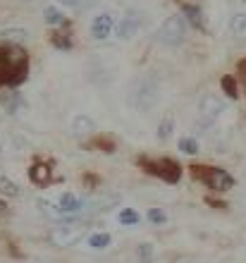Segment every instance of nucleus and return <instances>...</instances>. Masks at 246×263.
Returning <instances> with one entry per match:
<instances>
[{"label":"nucleus","mask_w":246,"mask_h":263,"mask_svg":"<svg viewBox=\"0 0 246 263\" xmlns=\"http://www.w3.org/2000/svg\"><path fill=\"white\" fill-rule=\"evenodd\" d=\"M158 98H160V84H158L156 77L146 74L134 84L129 101L139 112H148V110H153V105L158 103Z\"/></svg>","instance_id":"obj_1"},{"label":"nucleus","mask_w":246,"mask_h":263,"mask_svg":"<svg viewBox=\"0 0 246 263\" xmlns=\"http://www.w3.org/2000/svg\"><path fill=\"white\" fill-rule=\"evenodd\" d=\"M192 175L196 180H201L208 189L213 192H227L234 187V177L222 167H205V165H194Z\"/></svg>","instance_id":"obj_2"},{"label":"nucleus","mask_w":246,"mask_h":263,"mask_svg":"<svg viewBox=\"0 0 246 263\" xmlns=\"http://www.w3.org/2000/svg\"><path fill=\"white\" fill-rule=\"evenodd\" d=\"M156 39L165 46H179V43H184L186 39V22L182 14H172L167 20L158 27L156 31Z\"/></svg>","instance_id":"obj_3"},{"label":"nucleus","mask_w":246,"mask_h":263,"mask_svg":"<svg viewBox=\"0 0 246 263\" xmlns=\"http://www.w3.org/2000/svg\"><path fill=\"white\" fill-rule=\"evenodd\" d=\"M141 165L148 170L150 175H158V177H163L165 182H177L182 177V167L175 163V160H148V158H141Z\"/></svg>","instance_id":"obj_4"},{"label":"nucleus","mask_w":246,"mask_h":263,"mask_svg":"<svg viewBox=\"0 0 246 263\" xmlns=\"http://www.w3.org/2000/svg\"><path fill=\"white\" fill-rule=\"evenodd\" d=\"M139 27H141V14L137 10H127L115 24V36L120 41H129L139 34Z\"/></svg>","instance_id":"obj_5"},{"label":"nucleus","mask_w":246,"mask_h":263,"mask_svg":"<svg viewBox=\"0 0 246 263\" xmlns=\"http://www.w3.org/2000/svg\"><path fill=\"white\" fill-rule=\"evenodd\" d=\"M220 112H225V101L218 98L215 93H205L201 101H198V115L205 125L213 122L215 118H220Z\"/></svg>","instance_id":"obj_6"},{"label":"nucleus","mask_w":246,"mask_h":263,"mask_svg":"<svg viewBox=\"0 0 246 263\" xmlns=\"http://www.w3.org/2000/svg\"><path fill=\"white\" fill-rule=\"evenodd\" d=\"M84 228H77V225H60V228L50 230V242L55 247H72L82 239Z\"/></svg>","instance_id":"obj_7"},{"label":"nucleus","mask_w":246,"mask_h":263,"mask_svg":"<svg viewBox=\"0 0 246 263\" xmlns=\"http://www.w3.org/2000/svg\"><path fill=\"white\" fill-rule=\"evenodd\" d=\"M112 31H115V17H112V12H101L91 20V36L96 41L108 39Z\"/></svg>","instance_id":"obj_8"},{"label":"nucleus","mask_w":246,"mask_h":263,"mask_svg":"<svg viewBox=\"0 0 246 263\" xmlns=\"http://www.w3.org/2000/svg\"><path fill=\"white\" fill-rule=\"evenodd\" d=\"M74 137H91L96 132V122L89 118V115H74L72 118V125H69Z\"/></svg>","instance_id":"obj_9"},{"label":"nucleus","mask_w":246,"mask_h":263,"mask_svg":"<svg viewBox=\"0 0 246 263\" xmlns=\"http://www.w3.org/2000/svg\"><path fill=\"white\" fill-rule=\"evenodd\" d=\"M58 206L62 208V213L65 215H74V213H79V211H84L86 201L79 199V196L72 194V192H65V194L60 196V201H58Z\"/></svg>","instance_id":"obj_10"},{"label":"nucleus","mask_w":246,"mask_h":263,"mask_svg":"<svg viewBox=\"0 0 246 263\" xmlns=\"http://www.w3.org/2000/svg\"><path fill=\"white\" fill-rule=\"evenodd\" d=\"M112 244V237L108 235V232H91L89 237H86V247L93 251H105Z\"/></svg>","instance_id":"obj_11"},{"label":"nucleus","mask_w":246,"mask_h":263,"mask_svg":"<svg viewBox=\"0 0 246 263\" xmlns=\"http://www.w3.org/2000/svg\"><path fill=\"white\" fill-rule=\"evenodd\" d=\"M0 105L5 108L7 112H17L20 110V105H22V98H20V93H14V91H3L0 93Z\"/></svg>","instance_id":"obj_12"},{"label":"nucleus","mask_w":246,"mask_h":263,"mask_svg":"<svg viewBox=\"0 0 246 263\" xmlns=\"http://www.w3.org/2000/svg\"><path fill=\"white\" fill-rule=\"evenodd\" d=\"M29 177H31V182L34 184H48L50 182V170L46 165H34L31 170H29Z\"/></svg>","instance_id":"obj_13"},{"label":"nucleus","mask_w":246,"mask_h":263,"mask_svg":"<svg viewBox=\"0 0 246 263\" xmlns=\"http://www.w3.org/2000/svg\"><path fill=\"white\" fill-rule=\"evenodd\" d=\"M117 222L131 228V225H139V222H141V215H139L134 208H122V211L117 213Z\"/></svg>","instance_id":"obj_14"},{"label":"nucleus","mask_w":246,"mask_h":263,"mask_svg":"<svg viewBox=\"0 0 246 263\" xmlns=\"http://www.w3.org/2000/svg\"><path fill=\"white\" fill-rule=\"evenodd\" d=\"M230 31H232V36H246V12H237L230 20Z\"/></svg>","instance_id":"obj_15"},{"label":"nucleus","mask_w":246,"mask_h":263,"mask_svg":"<svg viewBox=\"0 0 246 263\" xmlns=\"http://www.w3.org/2000/svg\"><path fill=\"white\" fill-rule=\"evenodd\" d=\"M43 22L50 24V27H58V24L65 22V14H62L58 7H46V10H43Z\"/></svg>","instance_id":"obj_16"},{"label":"nucleus","mask_w":246,"mask_h":263,"mask_svg":"<svg viewBox=\"0 0 246 263\" xmlns=\"http://www.w3.org/2000/svg\"><path fill=\"white\" fill-rule=\"evenodd\" d=\"M58 3L65 7H72V10H86V7L98 5L101 0H58Z\"/></svg>","instance_id":"obj_17"},{"label":"nucleus","mask_w":246,"mask_h":263,"mask_svg":"<svg viewBox=\"0 0 246 263\" xmlns=\"http://www.w3.org/2000/svg\"><path fill=\"white\" fill-rule=\"evenodd\" d=\"M150 225H165L167 222V213H165L163 208H148V213H146Z\"/></svg>","instance_id":"obj_18"},{"label":"nucleus","mask_w":246,"mask_h":263,"mask_svg":"<svg viewBox=\"0 0 246 263\" xmlns=\"http://www.w3.org/2000/svg\"><path fill=\"white\" fill-rule=\"evenodd\" d=\"M198 141L196 139H192V137H184V139H179V151L182 153H186V156H194V153H198Z\"/></svg>","instance_id":"obj_19"},{"label":"nucleus","mask_w":246,"mask_h":263,"mask_svg":"<svg viewBox=\"0 0 246 263\" xmlns=\"http://www.w3.org/2000/svg\"><path fill=\"white\" fill-rule=\"evenodd\" d=\"M27 36V29H3L0 31V39H5V41H22Z\"/></svg>","instance_id":"obj_20"},{"label":"nucleus","mask_w":246,"mask_h":263,"mask_svg":"<svg viewBox=\"0 0 246 263\" xmlns=\"http://www.w3.org/2000/svg\"><path fill=\"white\" fill-rule=\"evenodd\" d=\"M0 194H5V196H20V187H17L14 182L5 180V177H0Z\"/></svg>","instance_id":"obj_21"},{"label":"nucleus","mask_w":246,"mask_h":263,"mask_svg":"<svg viewBox=\"0 0 246 263\" xmlns=\"http://www.w3.org/2000/svg\"><path fill=\"white\" fill-rule=\"evenodd\" d=\"M137 256H139V263H150L153 261V244H139Z\"/></svg>","instance_id":"obj_22"},{"label":"nucleus","mask_w":246,"mask_h":263,"mask_svg":"<svg viewBox=\"0 0 246 263\" xmlns=\"http://www.w3.org/2000/svg\"><path fill=\"white\" fill-rule=\"evenodd\" d=\"M184 14H189V22H192L194 27H203V22H201V10L194 5H184Z\"/></svg>","instance_id":"obj_23"},{"label":"nucleus","mask_w":246,"mask_h":263,"mask_svg":"<svg viewBox=\"0 0 246 263\" xmlns=\"http://www.w3.org/2000/svg\"><path fill=\"white\" fill-rule=\"evenodd\" d=\"M222 89H225V93L230 98H237V84H234L232 77H225V79H222Z\"/></svg>","instance_id":"obj_24"},{"label":"nucleus","mask_w":246,"mask_h":263,"mask_svg":"<svg viewBox=\"0 0 246 263\" xmlns=\"http://www.w3.org/2000/svg\"><path fill=\"white\" fill-rule=\"evenodd\" d=\"M170 132H172V120L167 118V120H163V125L158 127V137H160V139H167V137H170Z\"/></svg>","instance_id":"obj_25"},{"label":"nucleus","mask_w":246,"mask_h":263,"mask_svg":"<svg viewBox=\"0 0 246 263\" xmlns=\"http://www.w3.org/2000/svg\"><path fill=\"white\" fill-rule=\"evenodd\" d=\"M239 72H241V74H244V82H246V60L239 65Z\"/></svg>","instance_id":"obj_26"},{"label":"nucleus","mask_w":246,"mask_h":263,"mask_svg":"<svg viewBox=\"0 0 246 263\" xmlns=\"http://www.w3.org/2000/svg\"><path fill=\"white\" fill-rule=\"evenodd\" d=\"M0 153H3V141H0Z\"/></svg>","instance_id":"obj_27"}]
</instances>
